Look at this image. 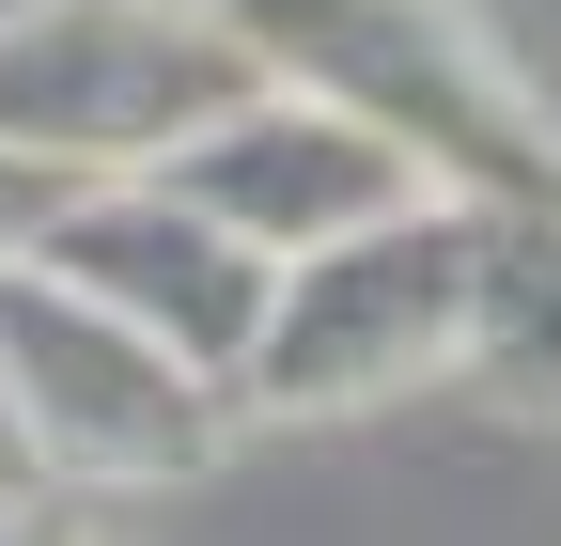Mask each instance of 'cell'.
<instances>
[{
    "mask_svg": "<svg viewBox=\"0 0 561 546\" xmlns=\"http://www.w3.org/2000/svg\"><path fill=\"white\" fill-rule=\"evenodd\" d=\"M0 546H79V531H62L47 500H0Z\"/></svg>",
    "mask_w": 561,
    "mask_h": 546,
    "instance_id": "cell-9",
    "label": "cell"
},
{
    "mask_svg": "<svg viewBox=\"0 0 561 546\" xmlns=\"http://www.w3.org/2000/svg\"><path fill=\"white\" fill-rule=\"evenodd\" d=\"M62 203H79V187H47V172H0V265H32Z\"/></svg>",
    "mask_w": 561,
    "mask_h": 546,
    "instance_id": "cell-8",
    "label": "cell"
},
{
    "mask_svg": "<svg viewBox=\"0 0 561 546\" xmlns=\"http://www.w3.org/2000/svg\"><path fill=\"white\" fill-rule=\"evenodd\" d=\"M250 94L265 62L234 47L219 0H16L0 16V172H47V187L172 172Z\"/></svg>",
    "mask_w": 561,
    "mask_h": 546,
    "instance_id": "cell-2",
    "label": "cell"
},
{
    "mask_svg": "<svg viewBox=\"0 0 561 546\" xmlns=\"http://www.w3.org/2000/svg\"><path fill=\"white\" fill-rule=\"evenodd\" d=\"M172 187H187L250 265H312V250H343V235L405 219V203H437L390 141H359V125L312 110V94H250L234 125H203V141L172 157Z\"/></svg>",
    "mask_w": 561,
    "mask_h": 546,
    "instance_id": "cell-6",
    "label": "cell"
},
{
    "mask_svg": "<svg viewBox=\"0 0 561 546\" xmlns=\"http://www.w3.org/2000/svg\"><path fill=\"white\" fill-rule=\"evenodd\" d=\"M483 235L468 203H405V219L343 235L312 265H280V312H265V360H250V406L280 422H328V406H390L421 375H453L483 344Z\"/></svg>",
    "mask_w": 561,
    "mask_h": 546,
    "instance_id": "cell-3",
    "label": "cell"
},
{
    "mask_svg": "<svg viewBox=\"0 0 561 546\" xmlns=\"http://www.w3.org/2000/svg\"><path fill=\"white\" fill-rule=\"evenodd\" d=\"M0 406H16L32 485H187L234 437V390H203L47 265H0Z\"/></svg>",
    "mask_w": 561,
    "mask_h": 546,
    "instance_id": "cell-4",
    "label": "cell"
},
{
    "mask_svg": "<svg viewBox=\"0 0 561 546\" xmlns=\"http://www.w3.org/2000/svg\"><path fill=\"white\" fill-rule=\"evenodd\" d=\"M47 282L62 297H94L110 328H140L157 360H187L203 390H234L250 406V360H265V312H280V265H250L172 172H125V187H79L47 219Z\"/></svg>",
    "mask_w": 561,
    "mask_h": 546,
    "instance_id": "cell-5",
    "label": "cell"
},
{
    "mask_svg": "<svg viewBox=\"0 0 561 546\" xmlns=\"http://www.w3.org/2000/svg\"><path fill=\"white\" fill-rule=\"evenodd\" d=\"M468 360L500 375L515 406H561V203L483 235V344Z\"/></svg>",
    "mask_w": 561,
    "mask_h": 546,
    "instance_id": "cell-7",
    "label": "cell"
},
{
    "mask_svg": "<svg viewBox=\"0 0 561 546\" xmlns=\"http://www.w3.org/2000/svg\"><path fill=\"white\" fill-rule=\"evenodd\" d=\"M219 16L265 62V94L343 110L437 203H468V219H546L561 203V125L468 0H219Z\"/></svg>",
    "mask_w": 561,
    "mask_h": 546,
    "instance_id": "cell-1",
    "label": "cell"
}]
</instances>
